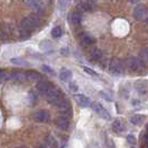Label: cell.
Here are the masks:
<instances>
[{"instance_id": "cell-1", "label": "cell", "mask_w": 148, "mask_h": 148, "mask_svg": "<svg viewBox=\"0 0 148 148\" xmlns=\"http://www.w3.org/2000/svg\"><path fill=\"white\" fill-rule=\"evenodd\" d=\"M40 23V18L38 17L36 14H31L28 17L22 18L20 21V28L21 30H26V31H32L34 29H36Z\"/></svg>"}, {"instance_id": "cell-2", "label": "cell", "mask_w": 148, "mask_h": 148, "mask_svg": "<svg viewBox=\"0 0 148 148\" xmlns=\"http://www.w3.org/2000/svg\"><path fill=\"white\" fill-rule=\"evenodd\" d=\"M126 67L128 68L129 71L135 73V74H139L145 69V64L141 61L140 58L137 57H130L126 61Z\"/></svg>"}, {"instance_id": "cell-3", "label": "cell", "mask_w": 148, "mask_h": 148, "mask_svg": "<svg viewBox=\"0 0 148 148\" xmlns=\"http://www.w3.org/2000/svg\"><path fill=\"white\" fill-rule=\"evenodd\" d=\"M46 99H47V101L49 103V104H51V105H56L59 103V100L64 97V95L60 92V90L58 88H56L55 86L52 87L46 95Z\"/></svg>"}, {"instance_id": "cell-4", "label": "cell", "mask_w": 148, "mask_h": 148, "mask_svg": "<svg viewBox=\"0 0 148 148\" xmlns=\"http://www.w3.org/2000/svg\"><path fill=\"white\" fill-rule=\"evenodd\" d=\"M109 71L114 76H120L124 73V64L119 59H112L109 64Z\"/></svg>"}, {"instance_id": "cell-5", "label": "cell", "mask_w": 148, "mask_h": 148, "mask_svg": "<svg viewBox=\"0 0 148 148\" xmlns=\"http://www.w3.org/2000/svg\"><path fill=\"white\" fill-rule=\"evenodd\" d=\"M147 11L148 9L144 5H137L135 9H134L133 11V16L135 19H137V20H145V17L147 15Z\"/></svg>"}, {"instance_id": "cell-6", "label": "cell", "mask_w": 148, "mask_h": 148, "mask_svg": "<svg viewBox=\"0 0 148 148\" xmlns=\"http://www.w3.org/2000/svg\"><path fill=\"white\" fill-rule=\"evenodd\" d=\"M52 87H53V85H52L51 82H47V80H40V82H38L36 88H37L38 92H40L42 95H46Z\"/></svg>"}, {"instance_id": "cell-7", "label": "cell", "mask_w": 148, "mask_h": 148, "mask_svg": "<svg viewBox=\"0 0 148 148\" xmlns=\"http://www.w3.org/2000/svg\"><path fill=\"white\" fill-rule=\"evenodd\" d=\"M34 119L38 123H45L50 119V114L47 110H38L34 114Z\"/></svg>"}, {"instance_id": "cell-8", "label": "cell", "mask_w": 148, "mask_h": 148, "mask_svg": "<svg viewBox=\"0 0 148 148\" xmlns=\"http://www.w3.org/2000/svg\"><path fill=\"white\" fill-rule=\"evenodd\" d=\"M75 100H76V103L79 105L80 107H89L90 104H91V101H90V99H89L87 96H85V95H80V94H77V95H75Z\"/></svg>"}, {"instance_id": "cell-9", "label": "cell", "mask_w": 148, "mask_h": 148, "mask_svg": "<svg viewBox=\"0 0 148 148\" xmlns=\"http://www.w3.org/2000/svg\"><path fill=\"white\" fill-rule=\"evenodd\" d=\"M79 41H80L82 46L88 47V46H91L92 44H95V38L88 35V34H82L79 36Z\"/></svg>"}, {"instance_id": "cell-10", "label": "cell", "mask_w": 148, "mask_h": 148, "mask_svg": "<svg viewBox=\"0 0 148 148\" xmlns=\"http://www.w3.org/2000/svg\"><path fill=\"white\" fill-rule=\"evenodd\" d=\"M23 3L28 8L35 10V11H38V12H41V11H42L41 3H40L38 0H23Z\"/></svg>"}, {"instance_id": "cell-11", "label": "cell", "mask_w": 148, "mask_h": 148, "mask_svg": "<svg viewBox=\"0 0 148 148\" xmlns=\"http://www.w3.org/2000/svg\"><path fill=\"white\" fill-rule=\"evenodd\" d=\"M135 88L138 91L139 95H146L148 94V82L139 80L135 84Z\"/></svg>"}, {"instance_id": "cell-12", "label": "cell", "mask_w": 148, "mask_h": 148, "mask_svg": "<svg viewBox=\"0 0 148 148\" xmlns=\"http://www.w3.org/2000/svg\"><path fill=\"white\" fill-rule=\"evenodd\" d=\"M69 125H70L69 119L65 118V117H61L60 116V117H58V118L56 119V126L60 130H67L69 128Z\"/></svg>"}, {"instance_id": "cell-13", "label": "cell", "mask_w": 148, "mask_h": 148, "mask_svg": "<svg viewBox=\"0 0 148 148\" xmlns=\"http://www.w3.org/2000/svg\"><path fill=\"white\" fill-rule=\"evenodd\" d=\"M90 2L91 1H82V2H79L78 6H77L78 11H80V12H90L92 10V5Z\"/></svg>"}, {"instance_id": "cell-14", "label": "cell", "mask_w": 148, "mask_h": 148, "mask_svg": "<svg viewBox=\"0 0 148 148\" xmlns=\"http://www.w3.org/2000/svg\"><path fill=\"white\" fill-rule=\"evenodd\" d=\"M71 77H73V73L69 70V69H67V68H62L61 70H60L59 73V78L61 82H69L70 79H71Z\"/></svg>"}, {"instance_id": "cell-15", "label": "cell", "mask_w": 148, "mask_h": 148, "mask_svg": "<svg viewBox=\"0 0 148 148\" xmlns=\"http://www.w3.org/2000/svg\"><path fill=\"white\" fill-rule=\"evenodd\" d=\"M111 129L115 134H121L124 132V125L121 123V120L116 119L112 121V125H111Z\"/></svg>"}, {"instance_id": "cell-16", "label": "cell", "mask_w": 148, "mask_h": 148, "mask_svg": "<svg viewBox=\"0 0 148 148\" xmlns=\"http://www.w3.org/2000/svg\"><path fill=\"white\" fill-rule=\"evenodd\" d=\"M26 76H27V80H29V82H40L41 80V75L34 70L27 71Z\"/></svg>"}, {"instance_id": "cell-17", "label": "cell", "mask_w": 148, "mask_h": 148, "mask_svg": "<svg viewBox=\"0 0 148 148\" xmlns=\"http://www.w3.org/2000/svg\"><path fill=\"white\" fill-rule=\"evenodd\" d=\"M39 47H40L41 50H44L46 52H51L53 50V45H52L50 40H42V41H40Z\"/></svg>"}, {"instance_id": "cell-18", "label": "cell", "mask_w": 148, "mask_h": 148, "mask_svg": "<svg viewBox=\"0 0 148 148\" xmlns=\"http://www.w3.org/2000/svg\"><path fill=\"white\" fill-rule=\"evenodd\" d=\"M44 145L48 148H58V143H57V140L52 136H47L45 138Z\"/></svg>"}, {"instance_id": "cell-19", "label": "cell", "mask_w": 148, "mask_h": 148, "mask_svg": "<svg viewBox=\"0 0 148 148\" xmlns=\"http://www.w3.org/2000/svg\"><path fill=\"white\" fill-rule=\"evenodd\" d=\"M145 119H146V117L144 115H135L130 118V123L135 126H140V125L144 124Z\"/></svg>"}, {"instance_id": "cell-20", "label": "cell", "mask_w": 148, "mask_h": 148, "mask_svg": "<svg viewBox=\"0 0 148 148\" xmlns=\"http://www.w3.org/2000/svg\"><path fill=\"white\" fill-rule=\"evenodd\" d=\"M103 58V52L99 49H94L92 51L90 52V59L92 61H98Z\"/></svg>"}, {"instance_id": "cell-21", "label": "cell", "mask_w": 148, "mask_h": 148, "mask_svg": "<svg viewBox=\"0 0 148 148\" xmlns=\"http://www.w3.org/2000/svg\"><path fill=\"white\" fill-rule=\"evenodd\" d=\"M71 22L74 23L75 26H79L82 23V15L78 11H75L74 14L71 15Z\"/></svg>"}, {"instance_id": "cell-22", "label": "cell", "mask_w": 148, "mask_h": 148, "mask_svg": "<svg viewBox=\"0 0 148 148\" xmlns=\"http://www.w3.org/2000/svg\"><path fill=\"white\" fill-rule=\"evenodd\" d=\"M139 56H140V59L144 64H148V47L141 48Z\"/></svg>"}, {"instance_id": "cell-23", "label": "cell", "mask_w": 148, "mask_h": 148, "mask_svg": "<svg viewBox=\"0 0 148 148\" xmlns=\"http://www.w3.org/2000/svg\"><path fill=\"white\" fill-rule=\"evenodd\" d=\"M0 31L6 36V37H8V36H11L12 35V29H11V26L10 25H8V23H5L3 26H2V28L0 29Z\"/></svg>"}, {"instance_id": "cell-24", "label": "cell", "mask_w": 148, "mask_h": 148, "mask_svg": "<svg viewBox=\"0 0 148 148\" xmlns=\"http://www.w3.org/2000/svg\"><path fill=\"white\" fill-rule=\"evenodd\" d=\"M59 112L61 114V117H65V118H67V119L73 117V109H71V108L62 109V110H59Z\"/></svg>"}, {"instance_id": "cell-25", "label": "cell", "mask_w": 148, "mask_h": 148, "mask_svg": "<svg viewBox=\"0 0 148 148\" xmlns=\"http://www.w3.org/2000/svg\"><path fill=\"white\" fill-rule=\"evenodd\" d=\"M37 98H38V96H37V94L35 92V90H31L29 92V95H28V100H29L30 105L35 104V103L37 101Z\"/></svg>"}, {"instance_id": "cell-26", "label": "cell", "mask_w": 148, "mask_h": 148, "mask_svg": "<svg viewBox=\"0 0 148 148\" xmlns=\"http://www.w3.org/2000/svg\"><path fill=\"white\" fill-rule=\"evenodd\" d=\"M62 35V30L60 27H55L53 29L51 30V36L53 38H60Z\"/></svg>"}, {"instance_id": "cell-27", "label": "cell", "mask_w": 148, "mask_h": 148, "mask_svg": "<svg viewBox=\"0 0 148 148\" xmlns=\"http://www.w3.org/2000/svg\"><path fill=\"white\" fill-rule=\"evenodd\" d=\"M70 1L71 0H58V7H59L60 10H65L69 6Z\"/></svg>"}, {"instance_id": "cell-28", "label": "cell", "mask_w": 148, "mask_h": 148, "mask_svg": "<svg viewBox=\"0 0 148 148\" xmlns=\"http://www.w3.org/2000/svg\"><path fill=\"white\" fill-rule=\"evenodd\" d=\"M11 62L15 64V65H20V66H27L28 65V62L26 60L21 59V58H14V59H11Z\"/></svg>"}, {"instance_id": "cell-29", "label": "cell", "mask_w": 148, "mask_h": 148, "mask_svg": "<svg viewBox=\"0 0 148 148\" xmlns=\"http://www.w3.org/2000/svg\"><path fill=\"white\" fill-rule=\"evenodd\" d=\"M82 69H84V71H85V73H87L89 76H92V77H98V74H97L95 70H92L91 68H89V67H82Z\"/></svg>"}, {"instance_id": "cell-30", "label": "cell", "mask_w": 148, "mask_h": 148, "mask_svg": "<svg viewBox=\"0 0 148 148\" xmlns=\"http://www.w3.org/2000/svg\"><path fill=\"white\" fill-rule=\"evenodd\" d=\"M42 68V70H44L46 74H48V75H55V70L53 69H51L49 66H47V65H44V66L41 67Z\"/></svg>"}, {"instance_id": "cell-31", "label": "cell", "mask_w": 148, "mask_h": 148, "mask_svg": "<svg viewBox=\"0 0 148 148\" xmlns=\"http://www.w3.org/2000/svg\"><path fill=\"white\" fill-rule=\"evenodd\" d=\"M20 36H21L22 39H29L30 36H31V32H30V31H26V30L20 29Z\"/></svg>"}, {"instance_id": "cell-32", "label": "cell", "mask_w": 148, "mask_h": 148, "mask_svg": "<svg viewBox=\"0 0 148 148\" xmlns=\"http://www.w3.org/2000/svg\"><path fill=\"white\" fill-rule=\"evenodd\" d=\"M69 89H70L73 92H76V91H78V86H77V84H76L75 82H69Z\"/></svg>"}, {"instance_id": "cell-33", "label": "cell", "mask_w": 148, "mask_h": 148, "mask_svg": "<svg viewBox=\"0 0 148 148\" xmlns=\"http://www.w3.org/2000/svg\"><path fill=\"white\" fill-rule=\"evenodd\" d=\"M127 141H128L129 144L134 145V144L136 143V139H135V137H134L133 135H128V136H127Z\"/></svg>"}, {"instance_id": "cell-34", "label": "cell", "mask_w": 148, "mask_h": 148, "mask_svg": "<svg viewBox=\"0 0 148 148\" xmlns=\"http://www.w3.org/2000/svg\"><path fill=\"white\" fill-rule=\"evenodd\" d=\"M5 73H6V71H5L3 69H0V82L5 80Z\"/></svg>"}, {"instance_id": "cell-35", "label": "cell", "mask_w": 148, "mask_h": 148, "mask_svg": "<svg viewBox=\"0 0 148 148\" xmlns=\"http://www.w3.org/2000/svg\"><path fill=\"white\" fill-rule=\"evenodd\" d=\"M139 1H140V0H130L132 3H137V2H139Z\"/></svg>"}, {"instance_id": "cell-36", "label": "cell", "mask_w": 148, "mask_h": 148, "mask_svg": "<svg viewBox=\"0 0 148 148\" xmlns=\"http://www.w3.org/2000/svg\"><path fill=\"white\" fill-rule=\"evenodd\" d=\"M144 21L148 22V11H147V15H146V17H145V20H144Z\"/></svg>"}, {"instance_id": "cell-37", "label": "cell", "mask_w": 148, "mask_h": 148, "mask_svg": "<svg viewBox=\"0 0 148 148\" xmlns=\"http://www.w3.org/2000/svg\"><path fill=\"white\" fill-rule=\"evenodd\" d=\"M38 148H48V147H46L45 145H41V146H39V147H38Z\"/></svg>"}, {"instance_id": "cell-38", "label": "cell", "mask_w": 148, "mask_h": 148, "mask_svg": "<svg viewBox=\"0 0 148 148\" xmlns=\"http://www.w3.org/2000/svg\"><path fill=\"white\" fill-rule=\"evenodd\" d=\"M20 148H26V147H23V146H22V147H20Z\"/></svg>"}, {"instance_id": "cell-39", "label": "cell", "mask_w": 148, "mask_h": 148, "mask_svg": "<svg viewBox=\"0 0 148 148\" xmlns=\"http://www.w3.org/2000/svg\"><path fill=\"white\" fill-rule=\"evenodd\" d=\"M130 148H136V147H130Z\"/></svg>"}]
</instances>
